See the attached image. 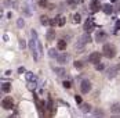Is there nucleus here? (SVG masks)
Listing matches in <instances>:
<instances>
[{"label":"nucleus","mask_w":120,"mask_h":118,"mask_svg":"<svg viewBox=\"0 0 120 118\" xmlns=\"http://www.w3.org/2000/svg\"><path fill=\"white\" fill-rule=\"evenodd\" d=\"M37 39H39V36H37L36 31H32V40L29 42V47H30V51H32V56H33V59L36 60V61L40 59V51H39Z\"/></svg>","instance_id":"nucleus-1"},{"label":"nucleus","mask_w":120,"mask_h":118,"mask_svg":"<svg viewBox=\"0 0 120 118\" xmlns=\"http://www.w3.org/2000/svg\"><path fill=\"white\" fill-rule=\"evenodd\" d=\"M102 54H104V56H106L108 59H112V57H115V56H116V49H115V46H113V45L106 43V45H104Z\"/></svg>","instance_id":"nucleus-2"},{"label":"nucleus","mask_w":120,"mask_h":118,"mask_svg":"<svg viewBox=\"0 0 120 118\" xmlns=\"http://www.w3.org/2000/svg\"><path fill=\"white\" fill-rule=\"evenodd\" d=\"M88 42H90V35L80 36V38H79V40H77V43H76V49H83Z\"/></svg>","instance_id":"nucleus-3"},{"label":"nucleus","mask_w":120,"mask_h":118,"mask_svg":"<svg viewBox=\"0 0 120 118\" xmlns=\"http://www.w3.org/2000/svg\"><path fill=\"white\" fill-rule=\"evenodd\" d=\"M12 106H14V101H12L11 97H4V99L1 100V107H3L4 110H11Z\"/></svg>","instance_id":"nucleus-4"},{"label":"nucleus","mask_w":120,"mask_h":118,"mask_svg":"<svg viewBox=\"0 0 120 118\" xmlns=\"http://www.w3.org/2000/svg\"><path fill=\"white\" fill-rule=\"evenodd\" d=\"M101 57H102L101 53H98V51H93V53L90 54V57H88V61L93 63V64H98V63L101 61Z\"/></svg>","instance_id":"nucleus-5"},{"label":"nucleus","mask_w":120,"mask_h":118,"mask_svg":"<svg viewBox=\"0 0 120 118\" xmlns=\"http://www.w3.org/2000/svg\"><path fill=\"white\" fill-rule=\"evenodd\" d=\"M80 90H82V93H88L91 90V83L88 81H83L80 85Z\"/></svg>","instance_id":"nucleus-6"},{"label":"nucleus","mask_w":120,"mask_h":118,"mask_svg":"<svg viewBox=\"0 0 120 118\" xmlns=\"http://www.w3.org/2000/svg\"><path fill=\"white\" fill-rule=\"evenodd\" d=\"M57 60L60 64H66L69 61V54H58L57 56Z\"/></svg>","instance_id":"nucleus-7"},{"label":"nucleus","mask_w":120,"mask_h":118,"mask_svg":"<svg viewBox=\"0 0 120 118\" xmlns=\"http://www.w3.org/2000/svg\"><path fill=\"white\" fill-rule=\"evenodd\" d=\"M90 8H91L93 11H98V10L101 8V3H99V0H93V1L90 3Z\"/></svg>","instance_id":"nucleus-8"},{"label":"nucleus","mask_w":120,"mask_h":118,"mask_svg":"<svg viewBox=\"0 0 120 118\" xmlns=\"http://www.w3.org/2000/svg\"><path fill=\"white\" fill-rule=\"evenodd\" d=\"M116 74H117V68H115V67L109 68V70H108V78H115V76H116Z\"/></svg>","instance_id":"nucleus-9"},{"label":"nucleus","mask_w":120,"mask_h":118,"mask_svg":"<svg viewBox=\"0 0 120 118\" xmlns=\"http://www.w3.org/2000/svg\"><path fill=\"white\" fill-rule=\"evenodd\" d=\"M1 90H3L4 93H8V92L11 90V83H8V82L3 83V85H1Z\"/></svg>","instance_id":"nucleus-10"},{"label":"nucleus","mask_w":120,"mask_h":118,"mask_svg":"<svg viewBox=\"0 0 120 118\" xmlns=\"http://www.w3.org/2000/svg\"><path fill=\"white\" fill-rule=\"evenodd\" d=\"M93 28H94V22H93V21H90V20H88L87 22L84 24V31H91Z\"/></svg>","instance_id":"nucleus-11"},{"label":"nucleus","mask_w":120,"mask_h":118,"mask_svg":"<svg viewBox=\"0 0 120 118\" xmlns=\"http://www.w3.org/2000/svg\"><path fill=\"white\" fill-rule=\"evenodd\" d=\"M66 45H68V43H66L64 39H61V40H58V45H57V46H58L60 50H65V49H66Z\"/></svg>","instance_id":"nucleus-12"},{"label":"nucleus","mask_w":120,"mask_h":118,"mask_svg":"<svg viewBox=\"0 0 120 118\" xmlns=\"http://www.w3.org/2000/svg\"><path fill=\"white\" fill-rule=\"evenodd\" d=\"M72 20H73V22H75V24L82 22V15H80V14H73Z\"/></svg>","instance_id":"nucleus-13"},{"label":"nucleus","mask_w":120,"mask_h":118,"mask_svg":"<svg viewBox=\"0 0 120 118\" xmlns=\"http://www.w3.org/2000/svg\"><path fill=\"white\" fill-rule=\"evenodd\" d=\"M105 38H106V35H105L104 32H99V34H97V38H95V39H97V42H102Z\"/></svg>","instance_id":"nucleus-14"},{"label":"nucleus","mask_w":120,"mask_h":118,"mask_svg":"<svg viewBox=\"0 0 120 118\" xmlns=\"http://www.w3.org/2000/svg\"><path fill=\"white\" fill-rule=\"evenodd\" d=\"M54 72H57L60 76H64V75L66 74V71L64 70V68H54Z\"/></svg>","instance_id":"nucleus-15"},{"label":"nucleus","mask_w":120,"mask_h":118,"mask_svg":"<svg viewBox=\"0 0 120 118\" xmlns=\"http://www.w3.org/2000/svg\"><path fill=\"white\" fill-rule=\"evenodd\" d=\"M57 21H58V25H60V26H64V25H65V18H64V15L57 17Z\"/></svg>","instance_id":"nucleus-16"},{"label":"nucleus","mask_w":120,"mask_h":118,"mask_svg":"<svg viewBox=\"0 0 120 118\" xmlns=\"http://www.w3.org/2000/svg\"><path fill=\"white\" fill-rule=\"evenodd\" d=\"M40 21H41V25H48L50 24V20H48V17H46V15H43L40 18Z\"/></svg>","instance_id":"nucleus-17"},{"label":"nucleus","mask_w":120,"mask_h":118,"mask_svg":"<svg viewBox=\"0 0 120 118\" xmlns=\"http://www.w3.org/2000/svg\"><path fill=\"white\" fill-rule=\"evenodd\" d=\"M104 11L106 13V14H110V13H112V6H109V4L104 6Z\"/></svg>","instance_id":"nucleus-18"},{"label":"nucleus","mask_w":120,"mask_h":118,"mask_svg":"<svg viewBox=\"0 0 120 118\" xmlns=\"http://www.w3.org/2000/svg\"><path fill=\"white\" fill-rule=\"evenodd\" d=\"M112 111H113V113H117V111H120V106H119V104L112 106Z\"/></svg>","instance_id":"nucleus-19"},{"label":"nucleus","mask_w":120,"mask_h":118,"mask_svg":"<svg viewBox=\"0 0 120 118\" xmlns=\"http://www.w3.org/2000/svg\"><path fill=\"white\" fill-rule=\"evenodd\" d=\"M75 67H76V68H82V67H83L82 61H75Z\"/></svg>","instance_id":"nucleus-20"},{"label":"nucleus","mask_w":120,"mask_h":118,"mask_svg":"<svg viewBox=\"0 0 120 118\" xmlns=\"http://www.w3.org/2000/svg\"><path fill=\"white\" fill-rule=\"evenodd\" d=\"M17 25H18L19 28H21V26H24V20H22V18H19V20H18V22H17Z\"/></svg>","instance_id":"nucleus-21"},{"label":"nucleus","mask_w":120,"mask_h":118,"mask_svg":"<svg viewBox=\"0 0 120 118\" xmlns=\"http://www.w3.org/2000/svg\"><path fill=\"white\" fill-rule=\"evenodd\" d=\"M64 86H65L66 89H71V82H69V81H65V82H64Z\"/></svg>","instance_id":"nucleus-22"},{"label":"nucleus","mask_w":120,"mask_h":118,"mask_svg":"<svg viewBox=\"0 0 120 118\" xmlns=\"http://www.w3.org/2000/svg\"><path fill=\"white\" fill-rule=\"evenodd\" d=\"M75 100H76V103H77V104H82V97H80V96H76V97H75Z\"/></svg>","instance_id":"nucleus-23"},{"label":"nucleus","mask_w":120,"mask_h":118,"mask_svg":"<svg viewBox=\"0 0 120 118\" xmlns=\"http://www.w3.org/2000/svg\"><path fill=\"white\" fill-rule=\"evenodd\" d=\"M19 46H21V49H25V47H26V42H25V40H21V42H19Z\"/></svg>","instance_id":"nucleus-24"},{"label":"nucleus","mask_w":120,"mask_h":118,"mask_svg":"<svg viewBox=\"0 0 120 118\" xmlns=\"http://www.w3.org/2000/svg\"><path fill=\"white\" fill-rule=\"evenodd\" d=\"M55 54H57V53H55V50H54V49H51V50H50V57H55Z\"/></svg>","instance_id":"nucleus-25"},{"label":"nucleus","mask_w":120,"mask_h":118,"mask_svg":"<svg viewBox=\"0 0 120 118\" xmlns=\"http://www.w3.org/2000/svg\"><path fill=\"white\" fill-rule=\"evenodd\" d=\"M48 39H52V36H54V31H48Z\"/></svg>","instance_id":"nucleus-26"},{"label":"nucleus","mask_w":120,"mask_h":118,"mask_svg":"<svg viewBox=\"0 0 120 118\" xmlns=\"http://www.w3.org/2000/svg\"><path fill=\"white\" fill-rule=\"evenodd\" d=\"M46 4H47V0H40V6L41 7H44Z\"/></svg>","instance_id":"nucleus-27"},{"label":"nucleus","mask_w":120,"mask_h":118,"mask_svg":"<svg viewBox=\"0 0 120 118\" xmlns=\"http://www.w3.org/2000/svg\"><path fill=\"white\" fill-rule=\"evenodd\" d=\"M95 68H97V70H98V71H101V70H104V67H102V64H99V63H98V65H97Z\"/></svg>","instance_id":"nucleus-28"},{"label":"nucleus","mask_w":120,"mask_h":118,"mask_svg":"<svg viewBox=\"0 0 120 118\" xmlns=\"http://www.w3.org/2000/svg\"><path fill=\"white\" fill-rule=\"evenodd\" d=\"M112 1H116V0H112Z\"/></svg>","instance_id":"nucleus-29"}]
</instances>
